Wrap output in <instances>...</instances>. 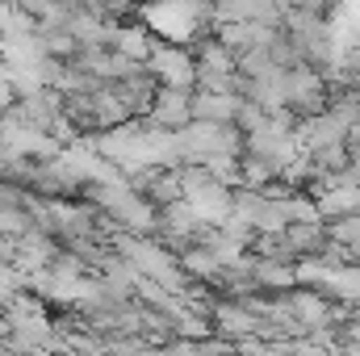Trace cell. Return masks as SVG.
<instances>
[{
    "label": "cell",
    "instance_id": "8",
    "mask_svg": "<svg viewBox=\"0 0 360 356\" xmlns=\"http://www.w3.org/2000/svg\"><path fill=\"white\" fill-rule=\"evenodd\" d=\"M281 4L276 0H243V21H256V25H281Z\"/></svg>",
    "mask_w": 360,
    "mask_h": 356
},
{
    "label": "cell",
    "instance_id": "2",
    "mask_svg": "<svg viewBox=\"0 0 360 356\" xmlns=\"http://www.w3.org/2000/svg\"><path fill=\"white\" fill-rule=\"evenodd\" d=\"M327 80L310 68V63H297V68H285V105L302 117V113H314L327 105Z\"/></svg>",
    "mask_w": 360,
    "mask_h": 356
},
{
    "label": "cell",
    "instance_id": "7",
    "mask_svg": "<svg viewBox=\"0 0 360 356\" xmlns=\"http://www.w3.org/2000/svg\"><path fill=\"white\" fill-rule=\"evenodd\" d=\"M327 239H331V243H340L348 260H360V210L331 218V222H327Z\"/></svg>",
    "mask_w": 360,
    "mask_h": 356
},
{
    "label": "cell",
    "instance_id": "4",
    "mask_svg": "<svg viewBox=\"0 0 360 356\" xmlns=\"http://www.w3.org/2000/svg\"><path fill=\"white\" fill-rule=\"evenodd\" d=\"M188 92L193 89H172V84H164V89L151 96V122L160 126V130H180L184 122H193V109H188Z\"/></svg>",
    "mask_w": 360,
    "mask_h": 356
},
{
    "label": "cell",
    "instance_id": "3",
    "mask_svg": "<svg viewBox=\"0 0 360 356\" xmlns=\"http://www.w3.org/2000/svg\"><path fill=\"white\" fill-rule=\"evenodd\" d=\"M147 72L160 76L164 84L172 89H193L197 84V63H193V51H184L180 42H160L147 59Z\"/></svg>",
    "mask_w": 360,
    "mask_h": 356
},
{
    "label": "cell",
    "instance_id": "6",
    "mask_svg": "<svg viewBox=\"0 0 360 356\" xmlns=\"http://www.w3.org/2000/svg\"><path fill=\"white\" fill-rule=\"evenodd\" d=\"M252 281H256L260 289H293V285H297V272H293V260L252 256Z\"/></svg>",
    "mask_w": 360,
    "mask_h": 356
},
{
    "label": "cell",
    "instance_id": "1",
    "mask_svg": "<svg viewBox=\"0 0 360 356\" xmlns=\"http://www.w3.org/2000/svg\"><path fill=\"white\" fill-rule=\"evenodd\" d=\"M201 8L197 4H184V0H155L151 8H147V30L151 34H160L164 42H193L197 34H201Z\"/></svg>",
    "mask_w": 360,
    "mask_h": 356
},
{
    "label": "cell",
    "instance_id": "5",
    "mask_svg": "<svg viewBox=\"0 0 360 356\" xmlns=\"http://www.w3.org/2000/svg\"><path fill=\"white\" fill-rule=\"evenodd\" d=\"M239 101H243L239 92H210V89H193L188 92L193 122H235Z\"/></svg>",
    "mask_w": 360,
    "mask_h": 356
}]
</instances>
